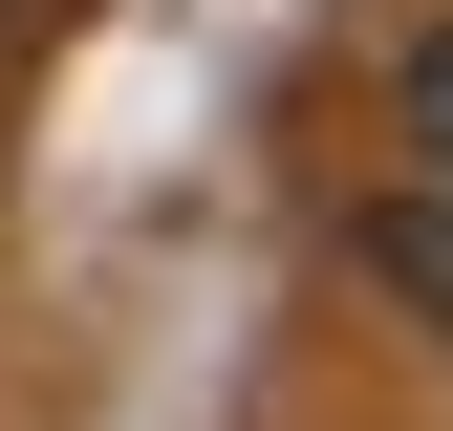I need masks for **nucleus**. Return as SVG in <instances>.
<instances>
[{
    "label": "nucleus",
    "instance_id": "f257e3e1",
    "mask_svg": "<svg viewBox=\"0 0 453 431\" xmlns=\"http://www.w3.org/2000/svg\"><path fill=\"white\" fill-rule=\"evenodd\" d=\"M367 259H388L411 323H453V173H388V194H367Z\"/></svg>",
    "mask_w": 453,
    "mask_h": 431
},
{
    "label": "nucleus",
    "instance_id": "f03ea898",
    "mask_svg": "<svg viewBox=\"0 0 453 431\" xmlns=\"http://www.w3.org/2000/svg\"><path fill=\"white\" fill-rule=\"evenodd\" d=\"M411 173H453V43L411 65Z\"/></svg>",
    "mask_w": 453,
    "mask_h": 431
}]
</instances>
